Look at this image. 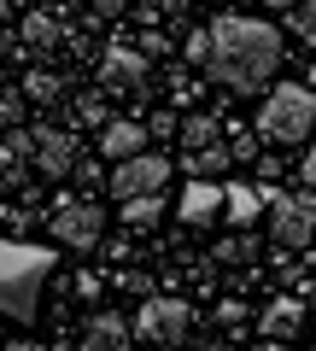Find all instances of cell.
I'll use <instances>...</instances> for the list:
<instances>
[{
    "label": "cell",
    "mask_w": 316,
    "mask_h": 351,
    "mask_svg": "<svg viewBox=\"0 0 316 351\" xmlns=\"http://www.w3.org/2000/svg\"><path fill=\"white\" fill-rule=\"evenodd\" d=\"M281 53H287V41H281L276 24L228 12L211 24V64L205 71H211V82L234 88V94H252V88H264L281 71Z\"/></svg>",
    "instance_id": "obj_1"
},
{
    "label": "cell",
    "mask_w": 316,
    "mask_h": 351,
    "mask_svg": "<svg viewBox=\"0 0 316 351\" xmlns=\"http://www.w3.org/2000/svg\"><path fill=\"white\" fill-rule=\"evenodd\" d=\"M47 276H53V252L47 246H24V240L0 234V316L36 322V304H41Z\"/></svg>",
    "instance_id": "obj_2"
},
{
    "label": "cell",
    "mask_w": 316,
    "mask_h": 351,
    "mask_svg": "<svg viewBox=\"0 0 316 351\" xmlns=\"http://www.w3.org/2000/svg\"><path fill=\"white\" fill-rule=\"evenodd\" d=\"M316 129V94L304 82H281L258 112V141L264 147H299Z\"/></svg>",
    "instance_id": "obj_3"
},
{
    "label": "cell",
    "mask_w": 316,
    "mask_h": 351,
    "mask_svg": "<svg viewBox=\"0 0 316 351\" xmlns=\"http://www.w3.org/2000/svg\"><path fill=\"white\" fill-rule=\"evenodd\" d=\"M100 234H106L100 199H59L53 205V240H59V246L88 252V246H100Z\"/></svg>",
    "instance_id": "obj_4"
},
{
    "label": "cell",
    "mask_w": 316,
    "mask_h": 351,
    "mask_svg": "<svg viewBox=\"0 0 316 351\" xmlns=\"http://www.w3.org/2000/svg\"><path fill=\"white\" fill-rule=\"evenodd\" d=\"M165 182H170V158L165 152H141V158H129V164H117L112 176H106V188L117 193V199H152V193H165Z\"/></svg>",
    "instance_id": "obj_5"
},
{
    "label": "cell",
    "mask_w": 316,
    "mask_h": 351,
    "mask_svg": "<svg viewBox=\"0 0 316 351\" xmlns=\"http://www.w3.org/2000/svg\"><path fill=\"white\" fill-rule=\"evenodd\" d=\"M269 234H276L281 252H299L316 240V193H281L276 205H269Z\"/></svg>",
    "instance_id": "obj_6"
},
{
    "label": "cell",
    "mask_w": 316,
    "mask_h": 351,
    "mask_svg": "<svg viewBox=\"0 0 316 351\" xmlns=\"http://www.w3.org/2000/svg\"><path fill=\"white\" fill-rule=\"evenodd\" d=\"M135 334L158 339V346H182L193 334V304L188 299H147L135 311Z\"/></svg>",
    "instance_id": "obj_7"
},
{
    "label": "cell",
    "mask_w": 316,
    "mask_h": 351,
    "mask_svg": "<svg viewBox=\"0 0 316 351\" xmlns=\"http://www.w3.org/2000/svg\"><path fill=\"white\" fill-rule=\"evenodd\" d=\"M100 88L106 94H135V88H147V53L129 47V41H112L100 59Z\"/></svg>",
    "instance_id": "obj_8"
},
{
    "label": "cell",
    "mask_w": 316,
    "mask_h": 351,
    "mask_svg": "<svg viewBox=\"0 0 316 351\" xmlns=\"http://www.w3.org/2000/svg\"><path fill=\"white\" fill-rule=\"evenodd\" d=\"M36 135V170L41 176H76V164H82V141H76V129H29Z\"/></svg>",
    "instance_id": "obj_9"
},
{
    "label": "cell",
    "mask_w": 316,
    "mask_h": 351,
    "mask_svg": "<svg viewBox=\"0 0 316 351\" xmlns=\"http://www.w3.org/2000/svg\"><path fill=\"white\" fill-rule=\"evenodd\" d=\"M129 339H135V322H123L117 311H94L88 334H82V351H129Z\"/></svg>",
    "instance_id": "obj_10"
},
{
    "label": "cell",
    "mask_w": 316,
    "mask_h": 351,
    "mask_svg": "<svg viewBox=\"0 0 316 351\" xmlns=\"http://www.w3.org/2000/svg\"><path fill=\"white\" fill-rule=\"evenodd\" d=\"M217 217H223V182H188V193H182V223L211 228Z\"/></svg>",
    "instance_id": "obj_11"
},
{
    "label": "cell",
    "mask_w": 316,
    "mask_h": 351,
    "mask_svg": "<svg viewBox=\"0 0 316 351\" xmlns=\"http://www.w3.org/2000/svg\"><path fill=\"white\" fill-rule=\"evenodd\" d=\"M147 135L152 129H141V123H106L100 129V158H112V164L141 158V152H147Z\"/></svg>",
    "instance_id": "obj_12"
},
{
    "label": "cell",
    "mask_w": 316,
    "mask_h": 351,
    "mask_svg": "<svg viewBox=\"0 0 316 351\" xmlns=\"http://www.w3.org/2000/svg\"><path fill=\"white\" fill-rule=\"evenodd\" d=\"M36 164V135L29 129H12L0 141V182H24V170Z\"/></svg>",
    "instance_id": "obj_13"
},
{
    "label": "cell",
    "mask_w": 316,
    "mask_h": 351,
    "mask_svg": "<svg viewBox=\"0 0 316 351\" xmlns=\"http://www.w3.org/2000/svg\"><path fill=\"white\" fill-rule=\"evenodd\" d=\"M258 211H264V193H258L252 182H228L223 188V217L241 223V234H246V223H258Z\"/></svg>",
    "instance_id": "obj_14"
},
{
    "label": "cell",
    "mask_w": 316,
    "mask_h": 351,
    "mask_svg": "<svg viewBox=\"0 0 316 351\" xmlns=\"http://www.w3.org/2000/svg\"><path fill=\"white\" fill-rule=\"evenodd\" d=\"M258 322H264L269 346H293V328L304 322V311H299V299H276V304H269L264 316H258Z\"/></svg>",
    "instance_id": "obj_15"
},
{
    "label": "cell",
    "mask_w": 316,
    "mask_h": 351,
    "mask_svg": "<svg viewBox=\"0 0 316 351\" xmlns=\"http://www.w3.org/2000/svg\"><path fill=\"white\" fill-rule=\"evenodd\" d=\"M205 147H223V129H217V117H188V123H182V152H205Z\"/></svg>",
    "instance_id": "obj_16"
},
{
    "label": "cell",
    "mask_w": 316,
    "mask_h": 351,
    "mask_svg": "<svg viewBox=\"0 0 316 351\" xmlns=\"http://www.w3.org/2000/svg\"><path fill=\"white\" fill-rule=\"evenodd\" d=\"M228 164H234V152H228V147H205V152H193V158H188V182H217Z\"/></svg>",
    "instance_id": "obj_17"
},
{
    "label": "cell",
    "mask_w": 316,
    "mask_h": 351,
    "mask_svg": "<svg viewBox=\"0 0 316 351\" xmlns=\"http://www.w3.org/2000/svg\"><path fill=\"white\" fill-rule=\"evenodd\" d=\"M123 223L135 228V234L158 228V223H165V193H152V199H129V205H123Z\"/></svg>",
    "instance_id": "obj_18"
},
{
    "label": "cell",
    "mask_w": 316,
    "mask_h": 351,
    "mask_svg": "<svg viewBox=\"0 0 316 351\" xmlns=\"http://www.w3.org/2000/svg\"><path fill=\"white\" fill-rule=\"evenodd\" d=\"M64 94V76H53V71H29L24 76V100L29 106H47V100H59Z\"/></svg>",
    "instance_id": "obj_19"
},
{
    "label": "cell",
    "mask_w": 316,
    "mask_h": 351,
    "mask_svg": "<svg viewBox=\"0 0 316 351\" xmlns=\"http://www.w3.org/2000/svg\"><path fill=\"white\" fill-rule=\"evenodd\" d=\"M24 112H29L24 88H6V94H0V135H12V129H24Z\"/></svg>",
    "instance_id": "obj_20"
},
{
    "label": "cell",
    "mask_w": 316,
    "mask_h": 351,
    "mask_svg": "<svg viewBox=\"0 0 316 351\" xmlns=\"http://www.w3.org/2000/svg\"><path fill=\"white\" fill-rule=\"evenodd\" d=\"M252 258H258L252 234H228L223 246H217V263H252Z\"/></svg>",
    "instance_id": "obj_21"
},
{
    "label": "cell",
    "mask_w": 316,
    "mask_h": 351,
    "mask_svg": "<svg viewBox=\"0 0 316 351\" xmlns=\"http://www.w3.org/2000/svg\"><path fill=\"white\" fill-rule=\"evenodd\" d=\"M182 59L188 64H211V29H193V36L182 41Z\"/></svg>",
    "instance_id": "obj_22"
},
{
    "label": "cell",
    "mask_w": 316,
    "mask_h": 351,
    "mask_svg": "<svg viewBox=\"0 0 316 351\" xmlns=\"http://www.w3.org/2000/svg\"><path fill=\"white\" fill-rule=\"evenodd\" d=\"M287 24H293V36H304V41L316 47V0H311V6H293Z\"/></svg>",
    "instance_id": "obj_23"
},
{
    "label": "cell",
    "mask_w": 316,
    "mask_h": 351,
    "mask_svg": "<svg viewBox=\"0 0 316 351\" xmlns=\"http://www.w3.org/2000/svg\"><path fill=\"white\" fill-rule=\"evenodd\" d=\"M24 36L36 41V47H47V41L59 36V29H53V18H47V12H36V18H29V24H24Z\"/></svg>",
    "instance_id": "obj_24"
},
{
    "label": "cell",
    "mask_w": 316,
    "mask_h": 351,
    "mask_svg": "<svg viewBox=\"0 0 316 351\" xmlns=\"http://www.w3.org/2000/svg\"><path fill=\"white\" fill-rule=\"evenodd\" d=\"M76 293H82V299H94V293H100V276H94V269H82V276H76Z\"/></svg>",
    "instance_id": "obj_25"
},
{
    "label": "cell",
    "mask_w": 316,
    "mask_h": 351,
    "mask_svg": "<svg viewBox=\"0 0 316 351\" xmlns=\"http://www.w3.org/2000/svg\"><path fill=\"white\" fill-rule=\"evenodd\" d=\"M299 176H304V193H316V147L304 152V170H299Z\"/></svg>",
    "instance_id": "obj_26"
},
{
    "label": "cell",
    "mask_w": 316,
    "mask_h": 351,
    "mask_svg": "<svg viewBox=\"0 0 316 351\" xmlns=\"http://www.w3.org/2000/svg\"><path fill=\"white\" fill-rule=\"evenodd\" d=\"M217 322H228V328H234V322H246V311H241V304H234V299H228L223 311H217Z\"/></svg>",
    "instance_id": "obj_27"
},
{
    "label": "cell",
    "mask_w": 316,
    "mask_h": 351,
    "mask_svg": "<svg viewBox=\"0 0 316 351\" xmlns=\"http://www.w3.org/2000/svg\"><path fill=\"white\" fill-rule=\"evenodd\" d=\"M228 152H234V158H252V152H258V135H241V141H234Z\"/></svg>",
    "instance_id": "obj_28"
},
{
    "label": "cell",
    "mask_w": 316,
    "mask_h": 351,
    "mask_svg": "<svg viewBox=\"0 0 316 351\" xmlns=\"http://www.w3.org/2000/svg\"><path fill=\"white\" fill-rule=\"evenodd\" d=\"M6 351H41V346H29V339H12V346H6Z\"/></svg>",
    "instance_id": "obj_29"
},
{
    "label": "cell",
    "mask_w": 316,
    "mask_h": 351,
    "mask_svg": "<svg viewBox=\"0 0 316 351\" xmlns=\"http://www.w3.org/2000/svg\"><path fill=\"white\" fill-rule=\"evenodd\" d=\"M205 351H234V346H223V339H217V346H205Z\"/></svg>",
    "instance_id": "obj_30"
},
{
    "label": "cell",
    "mask_w": 316,
    "mask_h": 351,
    "mask_svg": "<svg viewBox=\"0 0 316 351\" xmlns=\"http://www.w3.org/2000/svg\"><path fill=\"white\" fill-rule=\"evenodd\" d=\"M258 351H293V346H258Z\"/></svg>",
    "instance_id": "obj_31"
},
{
    "label": "cell",
    "mask_w": 316,
    "mask_h": 351,
    "mask_svg": "<svg viewBox=\"0 0 316 351\" xmlns=\"http://www.w3.org/2000/svg\"><path fill=\"white\" fill-rule=\"evenodd\" d=\"M6 88H12V82H6V76H0V94H6Z\"/></svg>",
    "instance_id": "obj_32"
},
{
    "label": "cell",
    "mask_w": 316,
    "mask_h": 351,
    "mask_svg": "<svg viewBox=\"0 0 316 351\" xmlns=\"http://www.w3.org/2000/svg\"><path fill=\"white\" fill-rule=\"evenodd\" d=\"M0 141H6V135H0Z\"/></svg>",
    "instance_id": "obj_33"
}]
</instances>
